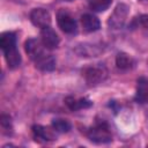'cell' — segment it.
Masks as SVG:
<instances>
[{"label":"cell","instance_id":"obj_18","mask_svg":"<svg viewBox=\"0 0 148 148\" xmlns=\"http://www.w3.org/2000/svg\"><path fill=\"white\" fill-rule=\"evenodd\" d=\"M0 123H1V127L3 130V132L7 131V133L12 132V121H10V117L7 114H2L0 118Z\"/></svg>","mask_w":148,"mask_h":148},{"label":"cell","instance_id":"obj_5","mask_svg":"<svg viewBox=\"0 0 148 148\" xmlns=\"http://www.w3.org/2000/svg\"><path fill=\"white\" fill-rule=\"evenodd\" d=\"M127 15H128V7L124 3H120L118 5L113 13L110 15V18H109V25H111L112 28H120L124 25L126 18H127Z\"/></svg>","mask_w":148,"mask_h":148},{"label":"cell","instance_id":"obj_19","mask_svg":"<svg viewBox=\"0 0 148 148\" xmlns=\"http://www.w3.org/2000/svg\"><path fill=\"white\" fill-rule=\"evenodd\" d=\"M136 22H138V25L145 29H148V15H141L140 17L136 18Z\"/></svg>","mask_w":148,"mask_h":148},{"label":"cell","instance_id":"obj_17","mask_svg":"<svg viewBox=\"0 0 148 148\" xmlns=\"http://www.w3.org/2000/svg\"><path fill=\"white\" fill-rule=\"evenodd\" d=\"M138 97L139 99H148V80L141 77L138 81Z\"/></svg>","mask_w":148,"mask_h":148},{"label":"cell","instance_id":"obj_12","mask_svg":"<svg viewBox=\"0 0 148 148\" xmlns=\"http://www.w3.org/2000/svg\"><path fill=\"white\" fill-rule=\"evenodd\" d=\"M0 46L2 52H6L10 49L16 47V36L14 32L10 31H6L1 35L0 37Z\"/></svg>","mask_w":148,"mask_h":148},{"label":"cell","instance_id":"obj_15","mask_svg":"<svg viewBox=\"0 0 148 148\" xmlns=\"http://www.w3.org/2000/svg\"><path fill=\"white\" fill-rule=\"evenodd\" d=\"M58 133H67L72 125L68 120L66 119H62V118H57V119H53L52 120V125H51Z\"/></svg>","mask_w":148,"mask_h":148},{"label":"cell","instance_id":"obj_4","mask_svg":"<svg viewBox=\"0 0 148 148\" xmlns=\"http://www.w3.org/2000/svg\"><path fill=\"white\" fill-rule=\"evenodd\" d=\"M57 21H58V25L59 28L66 32V34H74L76 32V21L73 18V16L66 12V10H60L58 13L57 16Z\"/></svg>","mask_w":148,"mask_h":148},{"label":"cell","instance_id":"obj_16","mask_svg":"<svg viewBox=\"0 0 148 148\" xmlns=\"http://www.w3.org/2000/svg\"><path fill=\"white\" fill-rule=\"evenodd\" d=\"M112 0H89V7L95 12H104L106 10Z\"/></svg>","mask_w":148,"mask_h":148},{"label":"cell","instance_id":"obj_13","mask_svg":"<svg viewBox=\"0 0 148 148\" xmlns=\"http://www.w3.org/2000/svg\"><path fill=\"white\" fill-rule=\"evenodd\" d=\"M3 54H5V59H6L9 68H16V67L20 66V64H21V54H20V52L17 51L16 47L3 52Z\"/></svg>","mask_w":148,"mask_h":148},{"label":"cell","instance_id":"obj_20","mask_svg":"<svg viewBox=\"0 0 148 148\" xmlns=\"http://www.w3.org/2000/svg\"><path fill=\"white\" fill-rule=\"evenodd\" d=\"M64 1H74V0H64Z\"/></svg>","mask_w":148,"mask_h":148},{"label":"cell","instance_id":"obj_3","mask_svg":"<svg viewBox=\"0 0 148 148\" xmlns=\"http://www.w3.org/2000/svg\"><path fill=\"white\" fill-rule=\"evenodd\" d=\"M30 21L34 25L43 29L50 27L51 24V14L44 8H35L30 13Z\"/></svg>","mask_w":148,"mask_h":148},{"label":"cell","instance_id":"obj_1","mask_svg":"<svg viewBox=\"0 0 148 148\" xmlns=\"http://www.w3.org/2000/svg\"><path fill=\"white\" fill-rule=\"evenodd\" d=\"M88 138L96 143H106L112 140L111 132L105 124H97L88 132Z\"/></svg>","mask_w":148,"mask_h":148},{"label":"cell","instance_id":"obj_14","mask_svg":"<svg viewBox=\"0 0 148 148\" xmlns=\"http://www.w3.org/2000/svg\"><path fill=\"white\" fill-rule=\"evenodd\" d=\"M116 65L119 69H130L133 65V59L130 54L125 52H120L116 57Z\"/></svg>","mask_w":148,"mask_h":148},{"label":"cell","instance_id":"obj_2","mask_svg":"<svg viewBox=\"0 0 148 148\" xmlns=\"http://www.w3.org/2000/svg\"><path fill=\"white\" fill-rule=\"evenodd\" d=\"M24 50L27 54L31 58V60L36 61L38 58L44 56L46 53V47L43 45L42 40H38L36 38H29L24 43Z\"/></svg>","mask_w":148,"mask_h":148},{"label":"cell","instance_id":"obj_6","mask_svg":"<svg viewBox=\"0 0 148 148\" xmlns=\"http://www.w3.org/2000/svg\"><path fill=\"white\" fill-rule=\"evenodd\" d=\"M83 76L88 84L95 86L106 77V71L104 67H89L83 71Z\"/></svg>","mask_w":148,"mask_h":148},{"label":"cell","instance_id":"obj_11","mask_svg":"<svg viewBox=\"0 0 148 148\" xmlns=\"http://www.w3.org/2000/svg\"><path fill=\"white\" fill-rule=\"evenodd\" d=\"M65 103L67 108L72 111H77L80 109H87L92 105V102L88 98H74V97H67L65 99Z\"/></svg>","mask_w":148,"mask_h":148},{"label":"cell","instance_id":"obj_9","mask_svg":"<svg viewBox=\"0 0 148 148\" xmlns=\"http://www.w3.org/2000/svg\"><path fill=\"white\" fill-rule=\"evenodd\" d=\"M81 24H82L83 30L87 31V32L97 31L99 29V27H101L99 20L95 15H92V14H84V15H82Z\"/></svg>","mask_w":148,"mask_h":148},{"label":"cell","instance_id":"obj_7","mask_svg":"<svg viewBox=\"0 0 148 148\" xmlns=\"http://www.w3.org/2000/svg\"><path fill=\"white\" fill-rule=\"evenodd\" d=\"M40 40L47 50H52V49L58 47L59 42H60L57 32L51 27H46V28H43L40 30Z\"/></svg>","mask_w":148,"mask_h":148},{"label":"cell","instance_id":"obj_10","mask_svg":"<svg viewBox=\"0 0 148 148\" xmlns=\"http://www.w3.org/2000/svg\"><path fill=\"white\" fill-rule=\"evenodd\" d=\"M36 67L39 68L40 71H44V72H50V71H53L54 67H56V60L54 58L52 57V54H49L47 52L42 56L40 58H38L36 61H34Z\"/></svg>","mask_w":148,"mask_h":148},{"label":"cell","instance_id":"obj_8","mask_svg":"<svg viewBox=\"0 0 148 148\" xmlns=\"http://www.w3.org/2000/svg\"><path fill=\"white\" fill-rule=\"evenodd\" d=\"M56 133H58L52 126L45 127L42 125L32 126V134L36 141H53L56 140Z\"/></svg>","mask_w":148,"mask_h":148},{"label":"cell","instance_id":"obj_21","mask_svg":"<svg viewBox=\"0 0 148 148\" xmlns=\"http://www.w3.org/2000/svg\"><path fill=\"white\" fill-rule=\"evenodd\" d=\"M142 1H147V0H142Z\"/></svg>","mask_w":148,"mask_h":148}]
</instances>
